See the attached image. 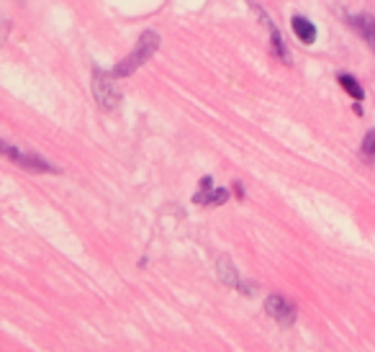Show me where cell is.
Segmentation results:
<instances>
[{"label": "cell", "instance_id": "1", "mask_svg": "<svg viewBox=\"0 0 375 352\" xmlns=\"http://www.w3.org/2000/svg\"><path fill=\"white\" fill-rule=\"evenodd\" d=\"M157 47H160V36H157V31H144L142 36H139V41H136V47L131 49V54L124 57V62L116 64V67L111 70V75L113 78H128V75H134L136 70L157 52Z\"/></svg>", "mask_w": 375, "mask_h": 352}, {"label": "cell", "instance_id": "2", "mask_svg": "<svg viewBox=\"0 0 375 352\" xmlns=\"http://www.w3.org/2000/svg\"><path fill=\"white\" fill-rule=\"evenodd\" d=\"M93 96H96V103L103 108V111H113L119 108L121 103V93L113 85V75H105L101 70L93 73Z\"/></svg>", "mask_w": 375, "mask_h": 352}, {"label": "cell", "instance_id": "3", "mask_svg": "<svg viewBox=\"0 0 375 352\" xmlns=\"http://www.w3.org/2000/svg\"><path fill=\"white\" fill-rule=\"evenodd\" d=\"M265 311H267V316L270 319H275L280 324V327H291L295 321V304L293 301H288L286 296H278V293H272V296H267V301H265Z\"/></svg>", "mask_w": 375, "mask_h": 352}, {"label": "cell", "instance_id": "4", "mask_svg": "<svg viewBox=\"0 0 375 352\" xmlns=\"http://www.w3.org/2000/svg\"><path fill=\"white\" fill-rule=\"evenodd\" d=\"M3 152H6V157H10V160L16 162V165H21V168H26V170H34V173H57L54 165H49L44 157L18 152V149H13L10 145H3Z\"/></svg>", "mask_w": 375, "mask_h": 352}, {"label": "cell", "instance_id": "5", "mask_svg": "<svg viewBox=\"0 0 375 352\" xmlns=\"http://www.w3.org/2000/svg\"><path fill=\"white\" fill-rule=\"evenodd\" d=\"M196 203L198 206H221L229 200V191L226 188H214V180L211 177H203L200 180V191L196 193Z\"/></svg>", "mask_w": 375, "mask_h": 352}, {"label": "cell", "instance_id": "6", "mask_svg": "<svg viewBox=\"0 0 375 352\" xmlns=\"http://www.w3.org/2000/svg\"><path fill=\"white\" fill-rule=\"evenodd\" d=\"M216 272H219V280L226 283V286H232V288L242 291V293H247V296L255 293V286H249V283L240 280V275H237V270H234V265L229 257H221V260L216 263Z\"/></svg>", "mask_w": 375, "mask_h": 352}, {"label": "cell", "instance_id": "7", "mask_svg": "<svg viewBox=\"0 0 375 352\" xmlns=\"http://www.w3.org/2000/svg\"><path fill=\"white\" fill-rule=\"evenodd\" d=\"M347 24L358 31V36L375 52V16L373 13H355L347 16Z\"/></svg>", "mask_w": 375, "mask_h": 352}, {"label": "cell", "instance_id": "8", "mask_svg": "<svg viewBox=\"0 0 375 352\" xmlns=\"http://www.w3.org/2000/svg\"><path fill=\"white\" fill-rule=\"evenodd\" d=\"M255 10H257V16H260V21H263L265 26H267V31H270V49H272V54L278 57L280 62H291V54H288V49H286V44H283V36H280V31H278V26L272 24V18L265 13L260 6H255Z\"/></svg>", "mask_w": 375, "mask_h": 352}, {"label": "cell", "instance_id": "9", "mask_svg": "<svg viewBox=\"0 0 375 352\" xmlns=\"http://www.w3.org/2000/svg\"><path fill=\"white\" fill-rule=\"evenodd\" d=\"M291 29H293V34L301 41H304V44H314V41H316V26H314L309 18L293 16V21H291Z\"/></svg>", "mask_w": 375, "mask_h": 352}, {"label": "cell", "instance_id": "10", "mask_svg": "<svg viewBox=\"0 0 375 352\" xmlns=\"http://www.w3.org/2000/svg\"><path fill=\"white\" fill-rule=\"evenodd\" d=\"M337 80H339V85L344 88V93H350L355 101H362V98H365V90H362V85L358 82V78H352V75H347V73H339Z\"/></svg>", "mask_w": 375, "mask_h": 352}, {"label": "cell", "instance_id": "11", "mask_svg": "<svg viewBox=\"0 0 375 352\" xmlns=\"http://www.w3.org/2000/svg\"><path fill=\"white\" fill-rule=\"evenodd\" d=\"M362 154H365L367 160H375V129H370L362 139Z\"/></svg>", "mask_w": 375, "mask_h": 352}, {"label": "cell", "instance_id": "12", "mask_svg": "<svg viewBox=\"0 0 375 352\" xmlns=\"http://www.w3.org/2000/svg\"><path fill=\"white\" fill-rule=\"evenodd\" d=\"M234 193H237V198H244V188H242V183L234 185Z\"/></svg>", "mask_w": 375, "mask_h": 352}]
</instances>
